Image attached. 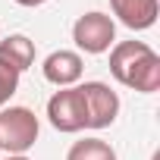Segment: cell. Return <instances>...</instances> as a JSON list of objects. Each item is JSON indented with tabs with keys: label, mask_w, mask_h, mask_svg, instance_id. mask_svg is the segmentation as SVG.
<instances>
[{
	"label": "cell",
	"mask_w": 160,
	"mask_h": 160,
	"mask_svg": "<svg viewBox=\"0 0 160 160\" xmlns=\"http://www.w3.org/2000/svg\"><path fill=\"white\" fill-rule=\"evenodd\" d=\"M38 132H41V122L28 107H3L0 110V151L25 154L35 148Z\"/></svg>",
	"instance_id": "cell-1"
},
{
	"label": "cell",
	"mask_w": 160,
	"mask_h": 160,
	"mask_svg": "<svg viewBox=\"0 0 160 160\" xmlns=\"http://www.w3.org/2000/svg\"><path fill=\"white\" fill-rule=\"evenodd\" d=\"M72 41L82 53H107L113 44H116V25L107 13H85L78 16L75 25H72Z\"/></svg>",
	"instance_id": "cell-2"
},
{
	"label": "cell",
	"mask_w": 160,
	"mask_h": 160,
	"mask_svg": "<svg viewBox=\"0 0 160 160\" xmlns=\"http://www.w3.org/2000/svg\"><path fill=\"white\" fill-rule=\"evenodd\" d=\"M78 91H82V104H85V129H107L116 122L122 104L107 82H85L78 85Z\"/></svg>",
	"instance_id": "cell-3"
},
{
	"label": "cell",
	"mask_w": 160,
	"mask_h": 160,
	"mask_svg": "<svg viewBox=\"0 0 160 160\" xmlns=\"http://www.w3.org/2000/svg\"><path fill=\"white\" fill-rule=\"evenodd\" d=\"M47 119L57 132H82L85 129V104H82V91H78V85L72 88H60L50 94L47 101Z\"/></svg>",
	"instance_id": "cell-4"
},
{
	"label": "cell",
	"mask_w": 160,
	"mask_h": 160,
	"mask_svg": "<svg viewBox=\"0 0 160 160\" xmlns=\"http://www.w3.org/2000/svg\"><path fill=\"white\" fill-rule=\"evenodd\" d=\"M44 78L57 88H72L85 72V63H82V53L78 50H53L44 57V66H41Z\"/></svg>",
	"instance_id": "cell-5"
},
{
	"label": "cell",
	"mask_w": 160,
	"mask_h": 160,
	"mask_svg": "<svg viewBox=\"0 0 160 160\" xmlns=\"http://www.w3.org/2000/svg\"><path fill=\"white\" fill-rule=\"evenodd\" d=\"M110 10L113 16L132 28V32H148L154 22H157V13H160V3L157 0H110Z\"/></svg>",
	"instance_id": "cell-6"
},
{
	"label": "cell",
	"mask_w": 160,
	"mask_h": 160,
	"mask_svg": "<svg viewBox=\"0 0 160 160\" xmlns=\"http://www.w3.org/2000/svg\"><path fill=\"white\" fill-rule=\"evenodd\" d=\"M148 53H151V47H148L144 41H116V44L110 47V72H113V78H116L119 85H126L129 75H132V69H135Z\"/></svg>",
	"instance_id": "cell-7"
},
{
	"label": "cell",
	"mask_w": 160,
	"mask_h": 160,
	"mask_svg": "<svg viewBox=\"0 0 160 160\" xmlns=\"http://www.w3.org/2000/svg\"><path fill=\"white\" fill-rule=\"evenodd\" d=\"M0 63L13 66L19 75L35 66V41L28 35H7L0 41Z\"/></svg>",
	"instance_id": "cell-8"
},
{
	"label": "cell",
	"mask_w": 160,
	"mask_h": 160,
	"mask_svg": "<svg viewBox=\"0 0 160 160\" xmlns=\"http://www.w3.org/2000/svg\"><path fill=\"white\" fill-rule=\"evenodd\" d=\"M126 88H132V91H141V94H154L157 88H160V57L151 50L135 69H132V75H129V82H126Z\"/></svg>",
	"instance_id": "cell-9"
},
{
	"label": "cell",
	"mask_w": 160,
	"mask_h": 160,
	"mask_svg": "<svg viewBox=\"0 0 160 160\" xmlns=\"http://www.w3.org/2000/svg\"><path fill=\"white\" fill-rule=\"evenodd\" d=\"M66 160H116V151L101 138H82L69 148Z\"/></svg>",
	"instance_id": "cell-10"
},
{
	"label": "cell",
	"mask_w": 160,
	"mask_h": 160,
	"mask_svg": "<svg viewBox=\"0 0 160 160\" xmlns=\"http://www.w3.org/2000/svg\"><path fill=\"white\" fill-rule=\"evenodd\" d=\"M16 88H19V72L13 66H7V63H0V110L10 104V98L16 94Z\"/></svg>",
	"instance_id": "cell-11"
},
{
	"label": "cell",
	"mask_w": 160,
	"mask_h": 160,
	"mask_svg": "<svg viewBox=\"0 0 160 160\" xmlns=\"http://www.w3.org/2000/svg\"><path fill=\"white\" fill-rule=\"evenodd\" d=\"M19 7H41V3H47V0H16Z\"/></svg>",
	"instance_id": "cell-12"
},
{
	"label": "cell",
	"mask_w": 160,
	"mask_h": 160,
	"mask_svg": "<svg viewBox=\"0 0 160 160\" xmlns=\"http://www.w3.org/2000/svg\"><path fill=\"white\" fill-rule=\"evenodd\" d=\"M7 160H28V157H25V154H10Z\"/></svg>",
	"instance_id": "cell-13"
}]
</instances>
